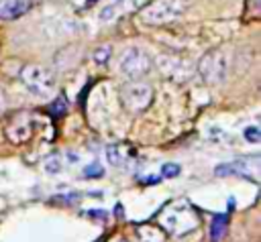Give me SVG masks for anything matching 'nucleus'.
<instances>
[{
    "instance_id": "ddd939ff",
    "label": "nucleus",
    "mask_w": 261,
    "mask_h": 242,
    "mask_svg": "<svg viewBox=\"0 0 261 242\" xmlns=\"http://www.w3.org/2000/svg\"><path fill=\"white\" fill-rule=\"evenodd\" d=\"M49 112H51L53 118H61V116L67 112V100H65L63 96L55 98V100L49 104Z\"/></svg>"
},
{
    "instance_id": "9d476101",
    "label": "nucleus",
    "mask_w": 261,
    "mask_h": 242,
    "mask_svg": "<svg viewBox=\"0 0 261 242\" xmlns=\"http://www.w3.org/2000/svg\"><path fill=\"white\" fill-rule=\"evenodd\" d=\"M247 173V163L245 161H232V163H222L214 169L216 177H230V175H245Z\"/></svg>"
},
{
    "instance_id": "0eeeda50",
    "label": "nucleus",
    "mask_w": 261,
    "mask_h": 242,
    "mask_svg": "<svg viewBox=\"0 0 261 242\" xmlns=\"http://www.w3.org/2000/svg\"><path fill=\"white\" fill-rule=\"evenodd\" d=\"M33 130H35V120H33V116L29 112H18L16 116L10 118V122L4 128L6 138L10 142H14V144L27 142L33 136Z\"/></svg>"
},
{
    "instance_id": "a211bd4d",
    "label": "nucleus",
    "mask_w": 261,
    "mask_h": 242,
    "mask_svg": "<svg viewBox=\"0 0 261 242\" xmlns=\"http://www.w3.org/2000/svg\"><path fill=\"white\" fill-rule=\"evenodd\" d=\"M245 140H249V142H259L261 140V130L257 128V126H249V128H245Z\"/></svg>"
},
{
    "instance_id": "dca6fc26",
    "label": "nucleus",
    "mask_w": 261,
    "mask_h": 242,
    "mask_svg": "<svg viewBox=\"0 0 261 242\" xmlns=\"http://www.w3.org/2000/svg\"><path fill=\"white\" fill-rule=\"evenodd\" d=\"M84 175H86L88 179H96V177H102V175H104V169H102V165L92 163V165H88V167L84 169Z\"/></svg>"
},
{
    "instance_id": "20e7f679",
    "label": "nucleus",
    "mask_w": 261,
    "mask_h": 242,
    "mask_svg": "<svg viewBox=\"0 0 261 242\" xmlns=\"http://www.w3.org/2000/svg\"><path fill=\"white\" fill-rule=\"evenodd\" d=\"M228 71V55L224 49H212L198 61V73L206 83H222Z\"/></svg>"
},
{
    "instance_id": "9b49d317",
    "label": "nucleus",
    "mask_w": 261,
    "mask_h": 242,
    "mask_svg": "<svg viewBox=\"0 0 261 242\" xmlns=\"http://www.w3.org/2000/svg\"><path fill=\"white\" fill-rule=\"evenodd\" d=\"M137 236L141 238V242H163L165 240V232L159 226H153V224L139 226Z\"/></svg>"
},
{
    "instance_id": "f3484780",
    "label": "nucleus",
    "mask_w": 261,
    "mask_h": 242,
    "mask_svg": "<svg viewBox=\"0 0 261 242\" xmlns=\"http://www.w3.org/2000/svg\"><path fill=\"white\" fill-rule=\"evenodd\" d=\"M179 165H175V163H165L163 167H161V175L163 177H167V179H171V177H177L179 175Z\"/></svg>"
},
{
    "instance_id": "412c9836",
    "label": "nucleus",
    "mask_w": 261,
    "mask_h": 242,
    "mask_svg": "<svg viewBox=\"0 0 261 242\" xmlns=\"http://www.w3.org/2000/svg\"><path fill=\"white\" fill-rule=\"evenodd\" d=\"M90 216H92V218H100V220H104V218H106V214H104L102 209H98V211H90Z\"/></svg>"
},
{
    "instance_id": "f03ea898",
    "label": "nucleus",
    "mask_w": 261,
    "mask_h": 242,
    "mask_svg": "<svg viewBox=\"0 0 261 242\" xmlns=\"http://www.w3.org/2000/svg\"><path fill=\"white\" fill-rule=\"evenodd\" d=\"M190 6V0H153L141 10L143 22L151 26H161L177 20Z\"/></svg>"
},
{
    "instance_id": "6e6552de",
    "label": "nucleus",
    "mask_w": 261,
    "mask_h": 242,
    "mask_svg": "<svg viewBox=\"0 0 261 242\" xmlns=\"http://www.w3.org/2000/svg\"><path fill=\"white\" fill-rule=\"evenodd\" d=\"M29 8H31V2H24V0H6V2L0 4V18H4V20L18 18Z\"/></svg>"
},
{
    "instance_id": "b1692460",
    "label": "nucleus",
    "mask_w": 261,
    "mask_h": 242,
    "mask_svg": "<svg viewBox=\"0 0 261 242\" xmlns=\"http://www.w3.org/2000/svg\"><path fill=\"white\" fill-rule=\"evenodd\" d=\"M90 2H94V0H90Z\"/></svg>"
},
{
    "instance_id": "423d86ee",
    "label": "nucleus",
    "mask_w": 261,
    "mask_h": 242,
    "mask_svg": "<svg viewBox=\"0 0 261 242\" xmlns=\"http://www.w3.org/2000/svg\"><path fill=\"white\" fill-rule=\"evenodd\" d=\"M118 65H120V71L128 79H141L151 71L153 61H151V55L143 47H130L120 55Z\"/></svg>"
},
{
    "instance_id": "7ed1b4c3",
    "label": "nucleus",
    "mask_w": 261,
    "mask_h": 242,
    "mask_svg": "<svg viewBox=\"0 0 261 242\" xmlns=\"http://www.w3.org/2000/svg\"><path fill=\"white\" fill-rule=\"evenodd\" d=\"M20 81L27 85L29 92L37 96H49L55 89V73L39 63H29L20 71Z\"/></svg>"
},
{
    "instance_id": "f8f14e48",
    "label": "nucleus",
    "mask_w": 261,
    "mask_h": 242,
    "mask_svg": "<svg viewBox=\"0 0 261 242\" xmlns=\"http://www.w3.org/2000/svg\"><path fill=\"white\" fill-rule=\"evenodd\" d=\"M106 157H108L110 165H114V167H122L124 161L128 159V150H126L124 146H120V144H110V146L106 148Z\"/></svg>"
},
{
    "instance_id": "4468645a",
    "label": "nucleus",
    "mask_w": 261,
    "mask_h": 242,
    "mask_svg": "<svg viewBox=\"0 0 261 242\" xmlns=\"http://www.w3.org/2000/svg\"><path fill=\"white\" fill-rule=\"evenodd\" d=\"M108 57H110V47H108V45H102V47H98V49L94 51V61H96L98 65H104V63L108 61Z\"/></svg>"
},
{
    "instance_id": "6ab92c4d",
    "label": "nucleus",
    "mask_w": 261,
    "mask_h": 242,
    "mask_svg": "<svg viewBox=\"0 0 261 242\" xmlns=\"http://www.w3.org/2000/svg\"><path fill=\"white\" fill-rule=\"evenodd\" d=\"M45 169H47L49 173H57V171H59V161H57V157H51V161H47Z\"/></svg>"
},
{
    "instance_id": "2eb2a0df",
    "label": "nucleus",
    "mask_w": 261,
    "mask_h": 242,
    "mask_svg": "<svg viewBox=\"0 0 261 242\" xmlns=\"http://www.w3.org/2000/svg\"><path fill=\"white\" fill-rule=\"evenodd\" d=\"M245 14H249L251 18H257L261 14V0H247L245 4Z\"/></svg>"
},
{
    "instance_id": "5701e85b",
    "label": "nucleus",
    "mask_w": 261,
    "mask_h": 242,
    "mask_svg": "<svg viewBox=\"0 0 261 242\" xmlns=\"http://www.w3.org/2000/svg\"><path fill=\"white\" fill-rule=\"evenodd\" d=\"M0 110H2V96H0Z\"/></svg>"
},
{
    "instance_id": "aec40b11",
    "label": "nucleus",
    "mask_w": 261,
    "mask_h": 242,
    "mask_svg": "<svg viewBox=\"0 0 261 242\" xmlns=\"http://www.w3.org/2000/svg\"><path fill=\"white\" fill-rule=\"evenodd\" d=\"M110 16H112V8H104V10L100 12V18H102V20H108Z\"/></svg>"
},
{
    "instance_id": "1a4fd4ad",
    "label": "nucleus",
    "mask_w": 261,
    "mask_h": 242,
    "mask_svg": "<svg viewBox=\"0 0 261 242\" xmlns=\"http://www.w3.org/2000/svg\"><path fill=\"white\" fill-rule=\"evenodd\" d=\"M228 230V216L214 214L210 220V242H220Z\"/></svg>"
},
{
    "instance_id": "39448f33",
    "label": "nucleus",
    "mask_w": 261,
    "mask_h": 242,
    "mask_svg": "<svg viewBox=\"0 0 261 242\" xmlns=\"http://www.w3.org/2000/svg\"><path fill=\"white\" fill-rule=\"evenodd\" d=\"M153 100V87L145 81H128L120 87V102L126 112L139 114L149 108Z\"/></svg>"
},
{
    "instance_id": "4be33fe9",
    "label": "nucleus",
    "mask_w": 261,
    "mask_h": 242,
    "mask_svg": "<svg viewBox=\"0 0 261 242\" xmlns=\"http://www.w3.org/2000/svg\"><path fill=\"white\" fill-rule=\"evenodd\" d=\"M108 242H126V238H122V236H112Z\"/></svg>"
},
{
    "instance_id": "f257e3e1",
    "label": "nucleus",
    "mask_w": 261,
    "mask_h": 242,
    "mask_svg": "<svg viewBox=\"0 0 261 242\" xmlns=\"http://www.w3.org/2000/svg\"><path fill=\"white\" fill-rule=\"evenodd\" d=\"M161 230L173 236H184L198 228V216L186 201H175L161 211Z\"/></svg>"
}]
</instances>
